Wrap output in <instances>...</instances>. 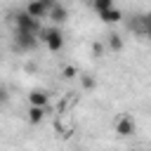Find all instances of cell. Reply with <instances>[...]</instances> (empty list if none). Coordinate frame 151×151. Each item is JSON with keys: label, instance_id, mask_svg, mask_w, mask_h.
I'll list each match as a JSON object with an SVG mask.
<instances>
[{"label": "cell", "instance_id": "cell-9", "mask_svg": "<svg viewBox=\"0 0 151 151\" xmlns=\"http://www.w3.org/2000/svg\"><path fill=\"white\" fill-rule=\"evenodd\" d=\"M106 45H109V50L120 52V50H123V38H120L118 33H109V35H106Z\"/></svg>", "mask_w": 151, "mask_h": 151}, {"label": "cell", "instance_id": "cell-11", "mask_svg": "<svg viewBox=\"0 0 151 151\" xmlns=\"http://www.w3.org/2000/svg\"><path fill=\"white\" fill-rule=\"evenodd\" d=\"M111 7H113V0H94V2H92V9L99 12V14L106 12V9H111Z\"/></svg>", "mask_w": 151, "mask_h": 151}, {"label": "cell", "instance_id": "cell-15", "mask_svg": "<svg viewBox=\"0 0 151 151\" xmlns=\"http://www.w3.org/2000/svg\"><path fill=\"white\" fill-rule=\"evenodd\" d=\"M101 52H104V45L101 42H92V54L94 57H101Z\"/></svg>", "mask_w": 151, "mask_h": 151}, {"label": "cell", "instance_id": "cell-10", "mask_svg": "<svg viewBox=\"0 0 151 151\" xmlns=\"http://www.w3.org/2000/svg\"><path fill=\"white\" fill-rule=\"evenodd\" d=\"M42 118H45V109H38V106H31V109H28V120H31L33 125H38Z\"/></svg>", "mask_w": 151, "mask_h": 151}, {"label": "cell", "instance_id": "cell-14", "mask_svg": "<svg viewBox=\"0 0 151 151\" xmlns=\"http://www.w3.org/2000/svg\"><path fill=\"white\" fill-rule=\"evenodd\" d=\"M61 76L71 80V78H76V76H78V68H76V66H64V71H61Z\"/></svg>", "mask_w": 151, "mask_h": 151}, {"label": "cell", "instance_id": "cell-13", "mask_svg": "<svg viewBox=\"0 0 151 151\" xmlns=\"http://www.w3.org/2000/svg\"><path fill=\"white\" fill-rule=\"evenodd\" d=\"M139 19H142V31L151 38V12H149V14H144V17H139Z\"/></svg>", "mask_w": 151, "mask_h": 151}, {"label": "cell", "instance_id": "cell-16", "mask_svg": "<svg viewBox=\"0 0 151 151\" xmlns=\"http://www.w3.org/2000/svg\"><path fill=\"white\" fill-rule=\"evenodd\" d=\"M7 99H9V94H7V87H0V106H2V104H7Z\"/></svg>", "mask_w": 151, "mask_h": 151}, {"label": "cell", "instance_id": "cell-7", "mask_svg": "<svg viewBox=\"0 0 151 151\" xmlns=\"http://www.w3.org/2000/svg\"><path fill=\"white\" fill-rule=\"evenodd\" d=\"M50 17L54 19V24H64V21L68 19V9H66V5L54 2V5L50 7Z\"/></svg>", "mask_w": 151, "mask_h": 151}, {"label": "cell", "instance_id": "cell-1", "mask_svg": "<svg viewBox=\"0 0 151 151\" xmlns=\"http://www.w3.org/2000/svg\"><path fill=\"white\" fill-rule=\"evenodd\" d=\"M38 40H42V42L47 45V50H50V52H59V50L64 47V33H61V28H59V26L40 28Z\"/></svg>", "mask_w": 151, "mask_h": 151}, {"label": "cell", "instance_id": "cell-2", "mask_svg": "<svg viewBox=\"0 0 151 151\" xmlns=\"http://www.w3.org/2000/svg\"><path fill=\"white\" fill-rule=\"evenodd\" d=\"M54 2L52 0H33V2H28L26 5V14L31 17V19H35V21H40L45 14H50V7H52Z\"/></svg>", "mask_w": 151, "mask_h": 151}, {"label": "cell", "instance_id": "cell-5", "mask_svg": "<svg viewBox=\"0 0 151 151\" xmlns=\"http://www.w3.org/2000/svg\"><path fill=\"white\" fill-rule=\"evenodd\" d=\"M35 45H38V35L17 31V47H19V50H33Z\"/></svg>", "mask_w": 151, "mask_h": 151}, {"label": "cell", "instance_id": "cell-3", "mask_svg": "<svg viewBox=\"0 0 151 151\" xmlns=\"http://www.w3.org/2000/svg\"><path fill=\"white\" fill-rule=\"evenodd\" d=\"M17 31H24V33H33V35H38V33H40V21L31 19L26 12H19V14H17Z\"/></svg>", "mask_w": 151, "mask_h": 151}, {"label": "cell", "instance_id": "cell-8", "mask_svg": "<svg viewBox=\"0 0 151 151\" xmlns=\"http://www.w3.org/2000/svg\"><path fill=\"white\" fill-rule=\"evenodd\" d=\"M99 19H101L104 24H116V21H120V19H123V12H120L118 7H111V9L101 12V14H99Z\"/></svg>", "mask_w": 151, "mask_h": 151}, {"label": "cell", "instance_id": "cell-12", "mask_svg": "<svg viewBox=\"0 0 151 151\" xmlns=\"http://www.w3.org/2000/svg\"><path fill=\"white\" fill-rule=\"evenodd\" d=\"M80 85H83V90H94V87H97V80H94V76L83 73V76H80Z\"/></svg>", "mask_w": 151, "mask_h": 151}, {"label": "cell", "instance_id": "cell-6", "mask_svg": "<svg viewBox=\"0 0 151 151\" xmlns=\"http://www.w3.org/2000/svg\"><path fill=\"white\" fill-rule=\"evenodd\" d=\"M28 101H31V106L45 109V106H47V101H50V94H47L45 90H31V94H28Z\"/></svg>", "mask_w": 151, "mask_h": 151}, {"label": "cell", "instance_id": "cell-4", "mask_svg": "<svg viewBox=\"0 0 151 151\" xmlns=\"http://www.w3.org/2000/svg\"><path fill=\"white\" fill-rule=\"evenodd\" d=\"M134 130H137V123L132 116H120L116 120V132L120 137H130V134H134Z\"/></svg>", "mask_w": 151, "mask_h": 151}]
</instances>
